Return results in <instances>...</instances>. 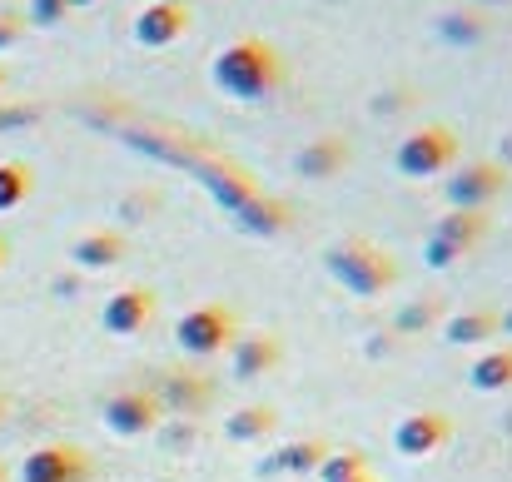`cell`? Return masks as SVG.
I'll return each mask as SVG.
<instances>
[{
  "mask_svg": "<svg viewBox=\"0 0 512 482\" xmlns=\"http://www.w3.org/2000/svg\"><path fill=\"white\" fill-rule=\"evenodd\" d=\"M209 75H214L219 95H229V100H239V105L269 100V95L284 85L279 50H274L269 40H254V35H244V40L224 45V50L214 55V70H209Z\"/></svg>",
  "mask_w": 512,
  "mask_h": 482,
  "instance_id": "6da1fadb",
  "label": "cell"
},
{
  "mask_svg": "<svg viewBox=\"0 0 512 482\" xmlns=\"http://www.w3.org/2000/svg\"><path fill=\"white\" fill-rule=\"evenodd\" d=\"M324 264H329V274L339 279L343 289L358 294V299H378V294L393 289V279H398V264H393L383 249L363 244V239H343V244H334V249L324 254Z\"/></svg>",
  "mask_w": 512,
  "mask_h": 482,
  "instance_id": "7a4b0ae2",
  "label": "cell"
},
{
  "mask_svg": "<svg viewBox=\"0 0 512 482\" xmlns=\"http://www.w3.org/2000/svg\"><path fill=\"white\" fill-rule=\"evenodd\" d=\"M453 160H458V140H453V130H448V125H423V130L403 135V140H398V150H393V169H398L403 179L443 174Z\"/></svg>",
  "mask_w": 512,
  "mask_h": 482,
  "instance_id": "3957f363",
  "label": "cell"
},
{
  "mask_svg": "<svg viewBox=\"0 0 512 482\" xmlns=\"http://www.w3.org/2000/svg\"><path fill=\"white\" fill-rule=\"evenodd\" d=\"M174 343L189 353V358H214L234 343V314L219 309V304H199L189 309L184 319L174 323Z\"/></svg>",
  "mask_w": 512,
  "mask_h": 482,
  "instance_id": "277c9868",
  "label": "cell"
},
{
  "mask_svg": "<svg viewBox=\"0 0 512 482\" xmlns=\"http://www.w3.org/2000/svg\"><path fill=\"white\" fill-rule=\"evenodd\" d=\"M503 189H508V169L493 160L463 164V169L448 174V184H443V194H448L453 209H478V214H488V204H493Z\"/></svg>",
  "mask_w": 512,
  "mask_h": 482,
  "instance_id": "5b68a950",
  "label": "cell"
},
{
  "mask_svg": "<svg viewBox=\"0 0 512 482\" xmlns=\"http://www.w3.org/2000/svg\"><path fill=\"white\" fill-rule=\"evenodd\" d=\"M160 418H165V408L150 388H125V393L105 398V428L115 438H145L160 428Z\"/></svg>",
  "mask_w": 512,
  "mask_h": 482,
  "instance_id": "8992f818",
  "label": "cell"
},
{
  "mask_svg": "<svg viewBox=\"0 0 512 482\" xmlns=\"http://www.w3.org/2000/svg\"><path fill=\"white\" fill-rule=\"evenodd\" d=\"M90 478V458L70 443H45L20 463V482H85Z\"/></svg>",
  "mask_w": 512,
  "mask_h": 482,
  "instance_id": "52a82bcc",
  "label": "cell"
},
{
  "mask_svg": "<svg viewBox=\"0 0 512 482\" xmlns=\"http://www.w3.org/2000/svg\"><path fill=\"white\" fill-rule=\"evenodd\" d=\"M448 438H453V423H448L443 413H433V408L408 413V418L393 428V448H398L403 458H428V453H438Z\"/></svg>",
  "mask_w": 512,
  "mask_h": 482,
  "instance_id": "ba28073f",
  "label": "cell"
},
{
  "mask_svg": "<svg viewBox=\"0 0 512 482\" xmlns=\"http://www.w3.org/2000/svg\"><path fill=\"white\" fill-rule=\"evenodd\" d=\"M184 30H189V5H184V0H155V5H145V10L135 15V40L150 45V50L174 45Z\"/></svg>",
  "mask_w": 512,
  "mask_h": 482,
  "instance_id": "9c48e42d",
  "label": "cell"
},
{
  "mask_svg": "<svg viewBox=\"0 0 512 482\" xmlns=\"http://www.w3.org/2000/svg\"><path fill=\"white\" fill-rule=\"evenodd\" d=\"M274 363H279V338H274V333H234V343H229V368H234V378L254 383V378H264Z\"/></svg>",
  "mask_w": 512,
  "mask_h": 482,
  "instance_id": "30bf717a",
  "label": "cell"
},
{
  "mask_svg": "<svg viewBox=\"0 0 512 482\" xmlns=\"http://www.w3.org/2000/svg\"><path fill=\"white\" fill-rule=\"evenodd\" d=\"M150 319H155V294L150 289H120V294L105 299V314H100L105 333H120V338L140 333Z\"/></svg>",
  "mask_w": 512,
  "mask_h": 482,
  "instance_id": "8fae6325",
  "label": "cell"
},
{
  "mask_svg": "<svg viewBox=\"0 0 512 482\" xmlns=\"http://www.w3.org/2000/svg\"><path fill=\"white\" fill-rule=\"evenodd\" d=\"M324 458H329V443H324V438H299V443H284L274 458H264L259 473H294V478H309V473H319Z\"/></svg>",
  "mask_w": 512,
  "mask_h": 482,
  "instance_id": "7c38bea8",
  "label": "cell"
},
{
  "mask_svg": "<svg viewBox=\"0 0 512 482\" xmlns=\"http://www.w3.org/2000/svg\"><path fill=\"white\" fill-rule=\"evenodd\" d=\"M70 259H75L80 269H115V264L125 259V239H120L115 229H90V234L75 239Z\"/></svg>",
  "mask_w": 512,
  "mask_h": 482,
  "instance_id": "4fadbf2b",
  "label": "cell"
},
{
  "mask_svg": "<svg viewBox=\"0 0 512 482\" xmlns=\"http://www.w3.org/2000/svg\"><path fill=\"white\" fill-rule=\"evenodd\" d=\"M343 164H348V145H343L339 135H324V140H314V145H304L294 155V169L304 179H334Z\"/></svg>",
  "mask_w": 512,
  "mask_h": 482,
  "instance_id": "5bb4252c",
  "label": "cell"
},
{
  "mask_svg": "<svg viewBox=\"0 0 512 482\" xmlns=\"http://www.w3.org/2000/svg\"><path fill=\"white\" fill-rule=\"evenodd\" d=\"M483 234H488V214H478V209H453V214H443V219L433 224V239H443V244L458 249V254H468Z\"/></svg>",
  "mask_w": 512,
  "mask_h": 482,
  "instance_id": "9a60e30c",
  "label": "cell"
},
{
  "mask_svg": "<svg viewBox=\"0 0 512 482\" xmlns=\"http://www.w3.org/2000/svg\"><path fill=\"white\" fill-rule=\"evenodd\" d=\"M160 408H174V413H199L204 403H209V383L204 378H194V373H170L165 383H160Z\"/></svg>",
  "mask_w": 512,
  "mask_h": 482,
  "instance_id": "2e32d148",
  "label": "cell"
},
{
  "mask_svg": "<svg viewBox=\"0 0 512 482\" xmlns=\"http://www.w3.org/2000/svg\"><path fill=\"white\" fill-rule=\"evenodd\" d=\"M468 383L478 393H503V388H512V348H488L483 358H473Z\"/></svg>",
  "mask_w": 512,
  "mask_h": 482,
  "instance_id": "e0dca14e",
  "label": "cell"
},
{
  "mask_svg": "<svg viewBox=\"0 0 512 482\" xmlns=\"http://www.w3.org/2000/svg\"><path fill=\"white\" fill-rule=\"evenodd\" d=\"M274 428H279V413L264 408V403H249V408L229 413V423H224V433H229L234 443H259V438H269Z\"/></svg>",
  "mask_w": 512,
  "mask_h": 482,
  "instance_id": "ac0fdd59",
  "label": "cell"
},
{
  "mask_svg": "<svg viewBox=\"0 0 512 482\" xmlns=\"http://www.w3.org/2000/svg\"><path fill=\"white\" fill-rule=\"evenodd\" d=\"M493 333H503V319H498L493 309L458 314V319H448V328H443V338H448V343H458V348H468V343H488Z\"/></svg>",
  "mask_w": 512,
  "mask_h": 482,
  "instance_id": "d6986e66",
  "label": "cell"
},
{
  "mask_svg": "<svg viewBox=\"0 0 512 482\" xmlns=\"http://www.w3.org/2000/svg\"><path fill=\"white\" fill-rule=\"evenodd\" d=\"M30 189H35V174H30V164L0 160V214H10L15 204H25V199H30Z\"/></svg>",
  "mask_w": 512,
  "mask_h": 482,
  "instance_id": "ffe728a7",
  "label": "cell"
},
{
  "mask_svg": "<svg viewBox=\"0 0 512 482\" xmlns=\"http://www.w3.org/2000/svg\"><path fill=\"white\" fill-rule=\"evenodd\" d=\"M363 473L368 468H363V453L358 448H339V453L329 448V458L319 463V478L324 482H348V478H363Z\"/></svg>",
  "mask_w": 512,
  "mask_h": 482,
  "instance_id": "44dd1931",
  "label": "cell"
},
{
  "mask_svg": "<svg viewBox=\"0 0 512 482\" xmlns=\"http://www.w3.org/2000/svg\"><path fill=\"white\" fill-rule=\"evenodd\" d=\"M438 35H443L448 45H478V40H483V20H478V15H443V20H438Z\"/></svg>",
  "mask_w": 512,
  "mask_h": 482,
  "instance_id": "7402d4cb",
  "label": "cell"
},
{
  "mask_svg": "<svg viewBox=\"0 0 512 482\" xmlns=\"http://www.w3.org/2000/svg\"><path fill=\"white\" fill-rule=\"evenodd\" d=\"M25 15H30V25L50 30V25H60V20L70 15V5H65V0H30V5H25Z\"/></svg>",
  "mask_w": 512,
  "mask_h": 482,
  "instance_id": "603a6c76",
  "label": "cell"
},
{
  "mask_svg": "<svg viewBox=\"0 0 512 482\" xmlns=\"http://www.w3.org/2000/svg\"><path fill=\"white\" fill-rule=\"evenodd\" d=\"M433 319H438V304H408L398 314V333H418V328H428Z\"/></svg>",
  "mask_w": 512,
  "mask_h": 482,
  "instance_id": "cb8c5ba5",
  "label": "cell"
},
{
  "mask_svg": "<svg viewBox=\"0 0 512 482\" xmlns=\"http://www.w3.org/2000/svg\"><path fill=\"white\" fill-rule=\"evenodd\" d=\"M458 259H463L458 249H448L443 239H433V234H428V244H423V264H428V269H453Z\"/></svg>",
  "mask_w": 512,
  "mask_h": 482,
  "instance_id": "d4e9b609",
  "label": "cell"
},
{
  "mask_svg": "<svg viewBox=\"0 0 512 482\" xmlns=\"http://www.w3.org/2000/svg\"><path fill=\"white\" fill-rule=\"evenodd\" d=\"M20 30H25L20 15H0V50H10V45L20 40Z\"/></svg>",
  "mask_w": 512,
  "mask_h": 482,
  "instance_id": "484cf974",
  "label": "cell"
},
{
  "mask_svg": "<svg viewBox=\"0 0 512 482\" xmlns=\"http://www.w3.org/2000/svg\"><path fill=\"white\" fill-rule=\"evenodd\" d=\"M508 164H512V135L503 140V169H508Z\"/></svg>",
  "mask_w": 512,
  "mask_h": 482,
  "instance_id": "4316f807",
  "label": "cell"
},
{
  "mask_svg": "<svg viewBox=\"0 0 512 482\" xmlns=\"http://www.w3.org/2000/svg\"><path fill=\"white\" fill-rule=\"evenodd\" d=\"M65 5H70V10H85V5H95V0H65Z\"/></svg>",
  "mask_w": 512,
  "mask_h": 482,
  "instance_id": "83f0119b",
  "label": "cell"
},
{
  "mask_svg": "<svg viewBox=\"0 0 512 482\" xmlns=\"http://www.w3.org/2000/svg\"><path fill=\"white\" fill-rule=\"evenodd\" d=\"M5 254H10V249H5V239H0V269H5Z\"/></svg>",
  "mask_w": 512,
  "mask_h": 482,
  "instance_id": "f1b7e54d",
  "label": "cell"
},
{
  "mask_svg": "<svg viewBox=\"0 0 512 482\" xmlns=\"http://www.w3.org/2000/svg\"><path fill=\"white\" fill-rule=\"evenodd\" d=\"M348 482H373V478H368V473H363V478H348Z\"/></svg>",
  "mask_w": 512,
  "mask_h": 482,
  "instance_id": "f546056e",
  "label": "cell"
},
{
  "mask_svg": "<svg viewBox=\"0 0 512 482\" xmlns=\"http://www.w3.org/2000/svg\"><path fill=\"white\" fill-rule=\"evenodd\" d=\"M478 5H503V0H478Z\"/></svg>",
  "mask_w": 512,
  "mask_h": 482,
  "instance_id": "4dcf8cb0",
  "label": "cell"
},
{
  "mask_svg": "<svg viewBox=\"0 0 512 482\" xmlns=\"http://www.w3.org/2000/svg\"><path fill=\"white\" fill-rule=\"evenodd\" d=\"M0 90H5V70H0Z\"/></svg>",
  "mask_w": 512,
  "mask_h": 482,
  "instance_id": "1f68e13d",
  "label": "cell"
},
{
  "mask_svg": "<svg viewBox=\"0 0 512 482\" xmlns=\"http://www.w3.org/2000/svg\"><path fill=\"white\" fill-rule=\"evenodd\" d=\"M0 482H5V468H0Z\"/></svg>",
  "mask_w": 512,
  "mask_h": 482,
  "instance_id": "d6a6232c",
  "label": "cell"
},
{
  "mask_svg": "<svg viewBox=\"0 0 512 482\" xmlns=\"http://www.w3.org/2000/svg\"><path fill=\"white\" fill-rule=\"evenodd\" d=\"M145 5H155V0H145Z\"/></svg>",
  "mask_w": 512,
  "mask_h": 482,
  "instance_id": "836d02e7",
  "label": "cell"
}]
</instances>
